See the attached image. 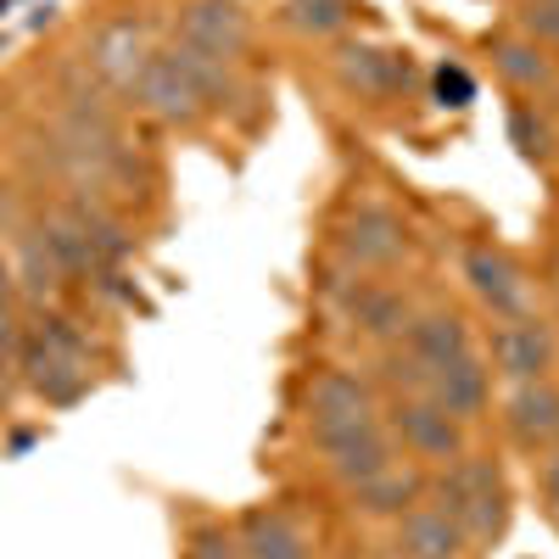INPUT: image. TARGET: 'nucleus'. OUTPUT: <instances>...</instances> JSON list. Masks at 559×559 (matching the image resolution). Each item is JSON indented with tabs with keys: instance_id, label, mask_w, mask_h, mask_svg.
<instances>
[{
	"instance_id": "23",
	"label": "nucleus",
	"mask_w": 559,
	"mask_h": 559,
	"mask_svg": "<svg viewBox=\"0 0 559 559\" xmlns=\"http://www.w3.org/2000/svg\"><path fill=\"white\" fill-rule=\"evenodd\" d=\"M280 23L297 39H342L358 23V0H280Z\"/></svg>"
},
{
	"instance_id": "9",
	"label": "nucleus",
	"mask_w": 559,
	"mask_h": 559,
	"mask_svg": "<svg viewBox=\"0 0 559 559\" xmlns=\"http://www.w3.org/2000/svg\"><path fill=\"white\" fill-rule=\"evenodd\" d=\"M498 426L509 437V448L537 459L548 448H559V381H521V386H503L498 397Z\"/></svg>"
},
{
	"instance_id": "21",
	"label": "nucleus",
	"mask_w": 559,
	"mask_h": 559,
	"mask_svg": "<svg viewBox=\"0 0 559 559\" xmlns=\"http://www.w3.org/2000/svg\"><path fill=\"white\" fill-rule=\"evenodd\" d=\"M168 57L179 62V73L197 84V96H202V107L207 112H229L241 102V68L229 62V57H213V51H197V45H185V39H174L168 45Z\"/></svg>"
},
{
	"instance_id": "22",
	"label": "nucleus",
	"mask_w": 559,
	"mask_h": 559,
	"mask_svg": "<svg viewBox=\"0 0 559 559\" xmlns=\"http://www.w3.org/2000/svg\"><path fill=\"white\" fill-rule=\"evenodd\" d=\"M369 381H376V392H381V403H392V397H426L431 392V369L419 364L403 342H392V347H376V358H369V369H364Z\"/></svg>"
},
{
	"instance_id": "8",
	"label": "nucleus",
	"mask_w": 559,
	"mask_h": 559,
	"mask_svg": "<svg viewBox=\"0 0 559 559\" xmlns=\"http://www.w3.org/2000/svg\"><path fill=\"white\" fill-rule=\"evenodd\" d=\"M381 414H386V431H392L397 453L426 464V471H437V464H448L471 448V426H459L431 397H392V403H381Z\"/></svg>"
},
{
	"instance_id": "18",
	"label": "nucleus",
	"mask_w": 559,
	"mask_h": 559,
	"mask_svg": "<svg viewBox=\"0 0 559 559\" xmlns=\"http://www.w3.org/2000/svg\"><path fill=\"white\" fill-rule=\"evenodd\" d=\"M90 68H96V79H107L112 90H134V79H140V68L152 62V45H146V23L140 17H112V23H102L96 34H90V57H84Z\"/></svg>"
},
{
	"instance_id": "19",
	"label": "nucleus",
	"mask_w": 559,
	"mask_h": 559,
	"mask_svg": "<svg viewBox=\"0 0 559 559\" xmlns=\"http://www.w3.org/2000/svg\"><path fill=\"white\" fill-rule=\"evenodd\" d=\"M487 62L515 96H548V90L559 84L554 51L537 45V39H526L521 28L515 34H487Z\"/></svg>"
},
{
	"instance_id": "30",
	"label": "nucleus",
	"mask_w": 559,
	"mask_h": 559,
	"mask_svg": "<svg viewBox=\"0 0 559 559\" xmlns=\"http://www.w3.org/2000/svg\"><path fill=\"white\" fill-rule=\"evenodd\" d=\"M515 28L537 45H559V0H521V12H515Z\"/></svg>"
},
{
	"instance_id": "7",
	"label": "nucleus",
	"mask_w": 559,
	"mask_h": 559,
	"mask_svg": "<svg viewBox=\"0 0 559 559\" xmlns=\"http://www.w3.org/2000/svg\"><path fill=\"white\" fill-rule=\"evenodd\" d=\"M336 308L347 319V331L364 342V347H392L403 331H408V319H414V297L397 286V280L386 274H353L336 286Z\"/></svg>"
},
{
	"instance_id": "3",
	"label": "nucleus",
	"mask_w": 559,
	"mask_h": 559,
	"mask_svg": "<svg viewBox=\"0 0 559 559\" xmlns=\"http://www.w3.org/2000/svg\"><path fill=\"white\" fill-rule=\"evenodd\" d=\"M336 258L353 274H392L414 258V229L397 207L386 202H353L336 218Z\"/></svg>"
},
{
	"instance_id": "20",
	"label": "nucleus",
	"mask_w": 559,
	"mask_h": 559,
	"mask_svg": "<svg viewBox=\"0 0 559 559\" xmlns=\"http://www.w3.org/2000/svg\"><path fill=\"white\" fill-rule=\"evenodd\" d=\"M23 369H28V386L51 403V408H68L90 392V364L84 358H68L57 347H45L39 336H28L23 347Z\"/></svg>"
},
{
	"instance_id": "35",
	"label": "nucleus",
	"mask_w": 559,
	"mask_h": 559,
	"mask_svg": "<svg viewBox=\"0 0 559 559\" xmlns=\"http://www.w3.org/2000/svg\"><path fill=\"white\" fill-rule=\"evenodd\" d=\"M554 68H559V45H554Z\"/></svg>"
},
{
	"instance_id": "29",
	"label": "nucleus",
	"mask_w": 559,
	"mask_h": 559,
	"mask_svg": "<svg viewBox=\"0 0 559 559\" xmlns=\"http://www.w3.org/2000/svg\"><path fill=\"white\" fill-rule=\"evenodd\" d=\"M532 492H537L543 521L559 532V448H548V453L532 459Z\"/></svg>"
},
{
	"instance_id": "4",
	"label": "nucleus",
	"mask_w": 559,
	"mask_h": 559,
	"mask_svg": "<svg viewBox=\"0 0 559 559\" xmlns=\"http://www.w3.org/2000/svg\"><path fill=\"white\" fill-rule=\"evenodd\" d=\"M481 358H487V369H492V381H503V386L548 381V376H559V324L543 319V313L492 319Z\"/></svg>"
},
{
	"instance_id": "10",
	"label": "nucleus",
	"mask_w": 559,
	"mask_h": 559,
	"mask_svg": "<svg viewBox=\"0 0 559 559\" xmlns=\"http://www.w3.org/2000/svg\"><path fill=\"white\" fill-rule=\"evenodd\" d=\"M381 414V392L364 369L324 364L302 386V426H336V419H369Z\"/></svg>"
},
{
	"instance_id": "11",
	"label": "nucleus",
	"mask_w": 559,
	"mask_h": 559,
	"mask_svg": "<svg viewBox=\"0 0 559 559\" xmlns=\"http://www.w3.org/2000/svg\"><path fill=\"white\" fill-rule=\"evenodd\" d=\"M129 102L146 112V118L168 123V129H191V123L207 118L197 84L179 73V62H174L168 51H152V62L140 68V79H134V90H129Z\"/></svg>"
},
{
	"instance_id": "17",
	"label": "nucleus",
	"mask_w": 559,
	"mask_h": 559,
	"mask_svg": "<svg viewBox=\"0 0 559 559\" xmlns=\"http://www.w3.org/2000/svg\"><path fill=\"white\" fill-rule=\"evenodd\" d=\"M431 403H442L459 426H481V419L492 414V397H498V381H492V369H487V358H481V347L476 353H464V358H453L448 369H437L431 376V392H426Z\"/></svg>"
},
{
	"instance_id": "6",
	"label": "nucleus",
	"mask_w": 559,
	"mask_h": 559,
	"mask_svg": "<svg viewBox=\"0 0 559 559\" xmlns=\"http://www.w3.org/2000/svg\"><path fill=\"white\" fill-rule=\"evenodd\" d=\"M459 280L464 292L476 297V308L487 319H521L537 313V292H532V274L521 269V258H509L492 241H464L459 247Z\"/></svg>"
},
{
	"instance_id": "33",
	"label": "nucleus",
	"mask_w": 559,
	"mask_h": 559,
	"mask_svg": "<svg viewBox=\"0 0 559 559\" xmlns=\"http://www.w3.org/2000/svg\"><path fill=\"white\" fill-rule=\"evenodd\" d=\"M548 297H554V324H559V258H554V269H548Z\"/></svg>"
},
{
	"instance_id": "27",
	"label": "nucleus",
	"mask_w": 559,
	"mask_h": 559,
	"mask_svg": "<svg viewBox=\"0 0 559 559\" xmlns=\"http://www.w3.org/2000/svg\"><path fill=\"white\" fill-rule=\"evenodd\" d=\"M17 286H23L28 297H39V302L62 286V269H57V258H51V252H45V241H39V236H23V280H17Z\"/></svg>"
},
{
	"instance_id": "25",
	"label": "nucleus",
	"mask_w": 559,
	"mask_h": 559,
	"mask_svg": "<svg viewBox=\"0 0 559 559\" xmlns=\"http://www.w3.org/2000/svg\"><path fill=\"white\" fill-rule=\"evenodd\" d=\"M503 129H509V146H515L526 163H537V168H548L554 157H559V140H554V123L537 112V102H515L503 112Z\"/></svg>"
},
{
	"instance_id": "24",
	"label": "nucleus",
	"mask_w": 559,
	"mask_h": 559,
	"mask_svg": "<svg viewBox=\"0 0 559 559\" xmlns=\"http://www.w3.org/2000/svg\"><path fill=\"white\" fill-rule=\"evenodd\" d=\"M68 218L79 224V236L90 241L96 263H118V258H129V229H123L96 197H73V202H68Z\"/></svg>"
},
{
	"instance_id": "1",
	"label": "nucleus",
	"mask_w": 559,
	"mask_h": 559,
	"mask_svg": "<svg viewBox=\"0 0 559 559\" xmlns=\"http://www.w3.org/2000/svg\"><path fill=\"white\" fill-rule=\"evenodd\" d=\"M426 498L437 509H448V515L464 526V537H471L476 554H487L492 543H503L509 521H515V487H509L503 459L498 453H481V448H464L459 459L437 464Z\"/></svg>"
},
{
	"instance_id": "16",
	"label": "nucleus",
	"mask_w": 559,
	"mask_h": 559,
	"mask_svg": "<svg viewBox=\"0 0 559 559\" xmlns=\"http://www.w3.org/2000/svg\"><path fill=\"white\" fill-rule=\"evenodd\" d=\"M392 548L403 559H476L464 526L448 515V509H437L431 498H419L408 515L392 521Z\"/></svg>"
},
{
	"instance_id": "32",
	"label": "nucleus",
	"mask_w": 559,
	"mask_h": 559,
	"mask_svg": "<svg viewBox=\"0 0 559 559\" xmlns=\"http://www.w3.org/2000/svg\"><path fill=\"white\" fill-rule=\"evenodd\" d=\"M12 292H17V280H12L7 258H0V313H12Z\"/></svg>"
},
{
	"instance_id": "14",
	"label": "nucleus",
	"mask_w": 559,
	"mask_h": 559,
	"mask_svg": "<svg viewBox=\"0 0 559 559\" xmlns=\"http://www.w3.org/2000/svg\"><path fill=\"white\" fill-rule=\"evenodd\" d=\"M426 487H431V471H426V464L397 459V464H386L381 476H369V481L347 487V509H353V521L392 526L397 515H408V509L426 498Z\"/></svg>"
},
{
	"instance_id": "31",
	"label": "nucleus",
	"mask_w": 559,
	"mask_h": 559,
	"mask_svg": "<svg viewBox=\"0 0 559 559\" xmlns=\"http://www.w3.org/2000/svg\"><path fill=\"white\" fill-rule=\"evenodd\" d=\"M431 90H437V102L453 107V112L476 102V79L464 73V68H437V73H431Z\"/></svg>"
},
{
	"instance_id": "5",
	"label": "nucleus",
	"mask_w": 559,
	"mask_h": 559,
	"mask_svg": "<svg viewBox=\"0 0 559 559\" xmlns=\"http://www.w3.org/2000/svg\"><path fill=\"white\" fill-rule=\"evenodd\" d=\"M331 73L347 96L369 102V107H392L408 96V84L419 79L414 51L403 45H381V39H342L331 51Z\"/></svg>"
},
{
	"instance_id": "34",
	"label": "nucleus",
	"mask_w": 559,
	"mask_h": 559,
	"mask_svg": "<svg viewBox=\"0 0 559 559\" xmlns=\"http://www.w3.org/2000/svg\"><path fill=\"white\" fill-rule=\"evenodd\" d=\"M324 559H376V554H358V548H336V554H324Z\"/></svg>"
},
{
	"instance_id": "28",
	"label": "nucleus",
	"mask_w": 559,
	"mask_h": 559,
	"mask_svg": "<svg viewBox=\"0 0 559 559\" xmlns=\"http://www.w3.org/2000/svg\"><path fill=\"white\" fill-rule=\"evenodd\" d=\"M185 559H247L241 543H236V526L224 521H197L185 532Z\"/></svg>"
},
{
	"instance_id": "26",
	"label": "nucleus",
	"mask_w": 559,
	"mask_h": 559,
	"mask_svg": "<svg viewBox=\"0 0 559 559\" xmlns=\"http://www.w3.org/2000/svg\"><path fill=\"white\" fill-rule=\"evenodd\" d=\"M39 241H45V252L57 258L62 274H90V269H96V252H90V241L79 236V224H73L68 213H62V218H45Z\"/></svg>"
},
{
	"instance_id": "12",
	"label": "nucleus",
	"mask_w": 559,
	"mask_h": 559,
	"mask_svg": "<svg viewBox=\"0 0 559 559\" xmlns=\"http://www.w3.org/2000/svg\"><path fill=\"white\" fill-rule=\"evenodd\" d=\"M229 526H236V543H241L247 559H319L313 532L292 515L286 503H252Z\"/></svg>"
},
{
	"instance_id": "13",
	"label": "nucleus",
	"mask_w": 559,
	"mask_h": 559,
	"mask_svg": "<svg viewBox=\"0 0 559 559\" xmlns=\"http://www.w3.org/2000/svg\"><path fill=\"white\" fill-rule=\"evenodd\" d=\"M179 39L197 51L241 62L252 51V12L241 0H185L179 7Z\"/></svg>"
},
{
	"instance_id": "2",
	"label": "nucleus",
	"mask_w": 559,
	"mask_h": 559,
	"mask_svg": "<svg viewBox=\"0 0 559 559\" xmlns=\"http://www.w3.org/2000/svg\"><path fill=\"white\" fill-rule=\"evenodd\" d=\"M302 448L313 453V464L331 476L342 492L381 476L386 464H397V442L386 431V414H369V419H336V426H302Z\"/></svg>"
},
{
	"instance_id": "15",
	"label": "nucleus",
	"mask_w": 559,
	"mask_h": 559,
	"mask_svg": "<svg viewBox=\"0 0 559 559\" xmlns=\"http://www.w3.org/2000/svg\"><path fill=\"white\" fill-rule=\"evenodd\" d=\"M419 364L431 369H448L453 358H464V353H476V331H471V313L464 308H453V302H426V308H414V319H408V331L397 336Z\"/></svg>"
}]
</instances>
